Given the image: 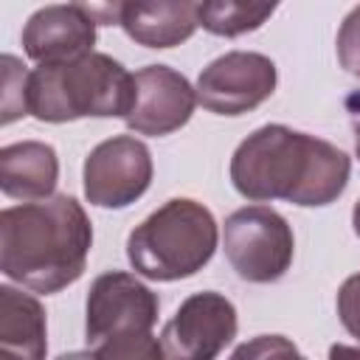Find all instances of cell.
Listing matches in <instances>:
<instances>
[{"instance_id": "obj_1", "label": "cell", "mask_w": 360, "mask_h": 360, "mask_svg": "<svg viewBox=\"0 0 360 360\" xmlns=\"http://www.w3.org/2000/svg\"><path fill=\"white\" fill-rule=\"evenodd\" d=\"M349 174L352 158L340 146L284 124L253 129L231 158V183L253 202L287 200L321 208L343 194Z\"/></svg>"}, {"instance_id": "obj_2", "label": "cell", "mask_w": 360, "mask_h": 360, "mask_svg": "<svg viewBox=\"0 0 360 360\" xmlns=\"http://www.w3.org/2000/svg\"><path fill=\"white\" fill-rule=\"evenodd\" d=\"M93 225L70 194H53L0 211V270L20 287L53 295L87 267Z\"/></svg>"}, {"instance_id": "obj_3", "label": "cell", "mask_w": 360, "mask_h": 360, "mask_svg": "<svg viewBox=\"0 0 360 360\" xmlns=\"http://www.w3.org/2000/svg\"><path fill=\"white\" fill-rule=\"evenodd\" d=\"M135 98L132 73L107 53L39 65L28 73V112L45 124L124 118Z\"/></svg>"}, {"instance_id": "obj_4", "label": "cell", "mask_w": 360, "mask_h": 360, "mask_svg": "<svg viewBox=\"0 0 360 360\" xmlns=\"http://www.w3.org/2000/svg\"><path fill=\"white\" fill-rule=\"evenodd\" d=\"M217 242L219 228L214 214L191 197H174L132 228L127 259L143 278L180 281L211 262Z\"/></svg>"}, {"instance_id": "obj_5", "label": "cell", "mask_w": 360, "mask_h": 360, "mask_svg": "<svg viewBox=\"0 0 360 360\" xmlns=\"http://www.w3.org/2000/svg\"><path fill=\"white\" fill-rule=\"evenodd\" d=\"M160 298L138 276L107 270L93 278L84 304L87 352L107 360L163 357L160 340L152 335Z\"/></svg>"}, {"instance_id": "obj_6", "label": "cell", "mask_w": 360, "mask_h": 360, "mask_svg": "<svg viewBox=\"0 0 360 360\" xmlns=\"http://www.w3.org/2000/svg\"><path fill=\"white\" fill-rule=\"evenodd\" d=\"M222 250L242 281H278L295 256V236L290 222L270 205H245L222 225Z\"/></svg>"}, {"instance_id": "obj_7", "label": "cell", "mask_w": 360, "mask_h": 360, "mask_svg": "<svg viewBox=\"0 0 360 360\" xmlns=\"http://www.w3.org/2000/svg\"><path fill=\"white\" fill-rule=\"evenodd\" d=\"M278 84L276 62L256 51H228L197 76V101L214 115H245L264 104Z\"/></svg>"}, {"instance_id": "obj_8", "label": "cell", "mask_w": 360, "mask_h": 360, "mask_svg": "<svg viewBox=\"0 0 360 360\" xmlns=\"http://www.w3.org/2000/svg\"><path fill=\"white\" fill-rule=\"evenodd\" d=\"M152 152L135 135H112L84 158V197L98 208H127L152 183Z\"/></svg>"}, {"instance_id": "obj_9", "label": "cell", "mask_w": 360, "mask_h": 360, "mask_svg": "<svg viewBox=\"0 0 360 360\" xmlns=\"http://www.w3.org/2000/svg\"><path fill=\"white\" fill-rule=\"evenodd\" d=\"M236 307L217 290L188 295L160 332L163 357L211 360L236 338Z\"/></svg>"}, {"instance_id": "obj_10", "label": "cell", "mask_w": 360, "mask_h": 360, "mask_svg": "<svg viewBox=\"0 0 360 360\" xmlns=\"http://www.w3.org/2000/svg\"><path fill=\"white\" fill-rule=\"evenodd\" d=\"M132 82L135 98L124 121L138 135H172L188 124L194 107L200 104L197 87H191V82L169 65H146L132 73Z\"/></svg>"}, {"instance_id": "obj_11", "label": "cell", "mask_w": 360, "mask_h": 360, "mask_svg": "<svg viewBox=\"0 0 360 360\" xmlns=\"http://www.w3.org/2000/svg\"><path fill=\"white\" fill-rule=\"evenodd\" d=\"M96 45V22L70 6H45L22 25V51L37 65L70 62Z\"/></svg>"}, {"instance_id": "obj_12", "label": "cell", "mask_w": 360, "mask_h": 360, "mask_svg": "<svg viewBox=\"0 0 360 360\" xmlns=\"http://www.w3.org/2000/svg\"><path fill=\"white\" fill-rule=\"evenodd\" d=\"M121 28L135 45L174 48L200 28L197 0H127Z\"/></svg>"}, {"instance_id": "obj_13", "label": "cell", "mask_w": 360, "mask_h": 360, "mask_svg": "<svg viewBox=\"0 0 360 360\" xmlns=\"http://www.w3.org/2000/svg\"><path fill=\"white\" fill-rule=\"evenodd\" d=\"M59 180L56 149L45 141H17L0 149V188L11 200H45Z\"/></svg>"}, {"instance_id": "obj_14", "label": "cell", "mask_w": 360, "mask_h": 360, "mask_svg": "<svg viewBox=\"0 0 360 360\" xmlns=\"http://www.w3.org/2000/svg\"><path fill=\"white\" fill-rule=\"evenodd\" d=\"M0 346L31 360H42L48 354L42 304L11 284H0Z\"/></svg>"}, {"instance_id": "obj_15", "label": "cell", "mask_w": 360, "mask_h": 360, "mask_svg": "<svg viewBox=\"0 0 360 360\" xmlns=\"http://www.w3.org/2000/svg\"><path fill=\"white\" fill-rule=\"evenodd\" d=\"M281 0H200V25L214 37H242L262 28Z\"/></svg>"}, {"instance_id": "obj_16", "label": "cell", "mask_w": 360, "mask_h": 360, "mask_svg": "<svg viewBox=\"0 0 360 360\" xmlns=\"http://www.w3.org/2000/svg\"><path fill=\"white\" fill-rule=\"evenodd\" d=\"M22 115H28V73L17 56L6 53L3 56V115H0V124L8 127Z\"/></svg>"}, {"instance_id": "obj_17", "label": "cell", "mask_w": 360, "mask_h": 360, "mask_svg": "<svg viewBox=\"0 0 360 360\" xmlns=\"http://www.w3.org/2000/svg\"><path fill=\"white\" fill-rule=\"evenodd\" d=\"M335 48H338V62L346 73L357 76L360 79V6L352 8L340 28H338V39H335Z\"/></svg>"}, {"instance_id": "obj_18", "label": "cell", "mask_w": 360, "mask_h": 360, "mask_svg": "<svg viewBox=\"0 0 360 360\" xmlns=\"http://www.w3.org/2000/svg\"><path fill=\"white\" fill-rule=\"evenodd\" d=\"M338 318L343 329L360 343V273H352L338 290Z\"/></svg>"}, {"instance_id": "obj_19", "label": "cell", "mask_w": 360, "mask_h": 360, "mask_svg": "<svg viewBox=\"0 0 360 360\" xmlns=\"http://www.w3.org/2000/svg\"><path fill=\"white\" fill-rule=\"evenodd\" d=\"M79 11H84L96 25H121L127 0H70Z\"/></svg>"}, {"instance_id": "obj_20", "label": "cell", "mask_w": 360, "mask_h": 360, "mask_svg": "<svg viewBox=\"0 0 360 360\" xmlns=\"http://www.w3.org/2000/svg\"><path fill=\"white\" fill-rule=\"evenodd\" d=\"M267 354H298V349L281 335H259L253 343L233 349V357H267Z\"/></svg>"}, {"instance_id": "obj_21", "label": "cell", "mask_w": 360, "mask_h": 360, "mask_svg": "<svg viewBox=\"0 0 360 360\" xmlns=\"http://www.w3.org/2000/svg\"><path fill=\"white\" fill-rule=\"evenodd\" d=\"M352 228H354V233L360 236V200L354 202V211H352Z\"/></svg>"}, {"instance_id": "obj_22", "label": "cell", "mask_w": 360, "mask_h": 360, "mask_svg": "<svg viewBox=\"0 0 360 360\" xmlns=\"http://www.w3.org/2000/svg\"><path fill=\"white\" fill-rule=\"evenodd\" d=\"M354 152H357V158H360V118H357V124H354Z\"/></svg>"}]
</instances>
